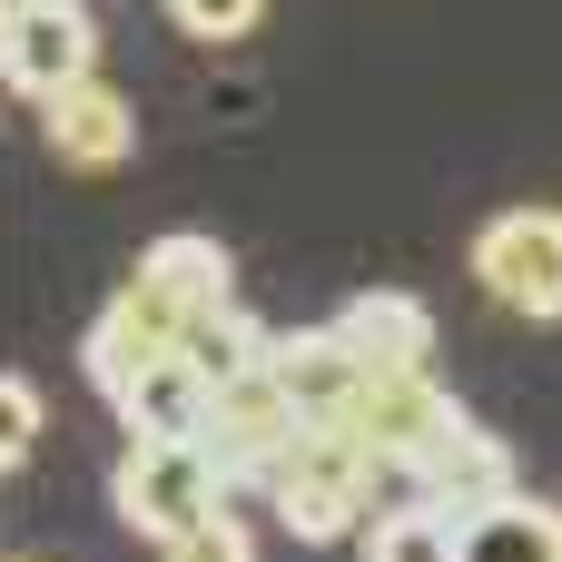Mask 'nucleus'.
I'll return each instance as SVG.
<instances>
[{
    "mask_svg": "<svg viewBox=\"0 0 562 562\" xmlns=\"http://www.w3.org/2000/svg\"><path fill=\"white\" fill-rule=\"evenodd\" d=\"M375 454L346 435V425H306V445L286 454V474L267 484V504H277V524L296 533V543H366V524H375Z\"/></svg>",
    "mask_w": 562,
    "mask_h": 562,
    "instance_id": "nucleus-1",
    "label": "nucleus"
},
{
    "mask_svg": "<svg viewBox=\"0 0 562 562\" xmlns=\"http://www.w3.org/2000/svg\"><path fill=\"white\" fill-rule=\"evenodd\" d=\"M109 504H119L128 533H148V543L168 553V543H188L198 524L227 514V474H217L207 445H128V454L109 464Z\"/></svg>",
    "mask_w": 562,
    "mask_h": 562,
    "instance_id": "nucleus-2",
    "label": "nucleus"
},
{
    "mask_svg": "<svg viewBox=\"0 0 562 562\" xmlns=\"http://www.w3.org/2000/svg\"><path fill=\"white\" fill-rule=\"evenodd\" d=\"M346 435H356L385 474H405V494H415V484H425L454 445H474L484 425H474L435 375H375V385H366V405L346 415Z\"/></svg>",
    "mask_w": 562,
    "mask_h": 562,
    "instance_id": "nucleus-3",
    "label": "nucleus"
},
{
    "mask_svg": "<svg viewBox=\"0 0 562 562\" xmlns=\"http://www.w3.org/2000/svg\"><path fill=\"white\" fill-rule=\"evenodd\" d=\"M474 286L533 326L562 316V207H504L474 237Z\"/></svg>",
    "mask_w": 562,
    "mask_h": 562,
    "instance_id": "nucleus-4",
    "label": "nucleus"
},
{
    "mask_svg": "<svg viewBox=\"0 0 562 562\" xmlns=\"http://www.w3.org/2000/svg\"><path fill=\"white\" fill-rule=\"evenodd\" d=\"M306 445V415L286 405V385L257 366V375H237V385H217V415H207V454H217V474H227V494L237 484H277L286 474V454Z\"/></svg>",
    "mask_w": 562,
    "mask_h": 562,
    "instance_id": "nucleus-5",
    "label": "nucleus"
},
{
    "mask_svg": "<svg viewBox=\"0 0 562 562\" xmlns=\"http://www.w3.org/2000/svg\"><path fill=\"white\" fill-rule=\"evenodd\" d=\"M99 59V30H89V10L79 0H10V20H0V69H10V89L20 99H59V89H79V79H99L89 69Z\"/></svg>",
    "mask_w": 562,
    "mask_h": 562,
    "instance_id": "nucleus-6",
    "label": "nucleus"
},
{
    "mask_svg": "<svg viewBox=\"0 0 562 562\" xmlns=\"http://www.w3.org/2000/svg\"><path fill=\"white\" fill-rule=\"evenodd\" d=\"M168 356H188V326H178V306H168L158 286H138V277H128V286L99 306V326L79 336V366H89V385H99L109 405H119L148 366H168Z\"/></svg>",
    "mask_w": 562,
    "mask_h": 562,
    "instance_id": "nucleus-7",
    "label": "nucleus"
},
{
    "mask_svg": "<svg viewBox=\"0 0 562 562\" xmlns=\"http://www.w3.org/2000/svg\"><path fill=\"white\" fill-rule=\"evenodd\" d=\"M267 375L286 385V405L306 415V425H346L356 405H366V356L336 336V316L326 326H296V336H277V356H267Z\"/></svg>",
    "mask_w": 562,
    "mask_h": 562,
    "instance_id": "nucleus-8",
    "label": "nucleus"
},
{
    "mask_svg": "<svg viewBox=\"0 0 562 562\" xmlns=\"http://www.w3.org/2000/svg\"><path fill=\"white\" fill-rule=\"evenodd\" d=\"M336 336L366 356V375H435V316L405 286H366L336 306Z\"/></svg>",
    "mask_w": 562,
    "mask_h": 562,
    "instance_id": "nucleus-9",
    "label": "nucleus"
},
{
    "mask_svg": "<svg viewBox=\"0 0 562 562\" xmlns=\"http://www.w3.org/2000/svg\"><path fill=\"white\" fill-rule=\"evenodd\" d=\"M40 138H49L59 168H119V158L138 148V119H128V99H119L109 79H79V89H59V99L40 109Z\"/></svg>",
    "mask_w": 562,
    "mask_h": 562,
    "instance_id": "nucleus-10",
    "label": "nucleus"
},
{
    "mask_svg": "<svg viewBox=\"0 0 562 562\" xmlns=\"http://www.w3.org/2000/svg\"><path fill=\"white\" fill-rule=\"evenodd\" d=\"M138 286H158V296L178 306L188 336H198L217 306H237V267H227V247H217V237H188V227L138 247Z\"/></svg>",
    "mask_w": 562,
    "mask_h": 562,
    "instance_id": "nucleus-11",
    "label": "nucleus"
},
{
    "mask_svg": "<svg viewBox=\"0 0 562 562\" xmlns=\"http://www.w3.org/2000/svg\"><path fill=\"white\" fill-rule=\"evenodd\" d=\"M514 494H524V484H514V445H504V435L454 445V454L415 484V504H435L454 533H464V524H484V514H494V504H514Z\"/></svg>",
    "mask_w": 562,
    "mask_h": 562,
    "instance_id": "nucleus-12",
    "label": "nucleus"
},
{
    "mask_svg": "<svg viewBox=\"0 0 562 562\" xmlns=\"http://www.w3.org/2000/svg\"><path fill=\"white\" fill-rule=\"evenodd\" d=\"M464 562H562V504L514 494L484 524H464Z\"/></svg>",
    "mask_w": 562,
    "mask_h": 562,
    "instance_id": "nucleus-13",
    "label": "nucleus"
},
{
    "mask_svg": "<svg viewBox=\"0 0 562 562\" xmlns=\"http://www.w3.org/2000/svg\"><path fill=\"white\" fill-rule=\"evenodd\" d=\"M366 562H464V533L435 514V504H385L375 524H366Z\"/></svg>",
    "mask_w": 562,
    "mask_h": 562,
    "instance_id": "nucleus-14",
    "label": "nucleus"
},
{
    "mask_svg": "<svg viewBox=\"0 0 562 562\" xmlns=\"http://www.w3.org/2000/svg\"><path fill=\"white\" fill-rule=\"evenodd\" d=\"M40 454V385L30 375H0V464L20 474Z\"/></svg>",
    "mask_w": 562,
    "mask_h": 562,
    "instance_id": "nucleus-15",
    "label": "nucleus"
},
{
    "mask_svg": "<svg viewBox=\"0 0 562 562\" xmlns=\"http://www.w3.org/2000/svg\"><path fill=\"white\" fill-rule=\"evenodd\" d=\"M158 562H257V533H247L237 514H217V524H198L188 543H168Z\"/></svg>",
    "mask_w": 562,
    "mask_h": 562,
    "instance_id": "nucleus-16",
    "label": "nucleus"
},
{
    "mask_svg": "<svg viewBox=\"0 0 562 562\" xmlns=\"http://www.w3.org/2000/svg\"><path fill=\"white\" fill-rule=\"evenodd\" d=\"M168 10H178V30H188V40H237L267 0H168Z\"/></svg>",
    "mask_w": 562,
    "mask_h": 562,
    "instance_id": "nucleus-17",
    "label": "nucleus"
},
{
    "mask_svg": "<svg viewBox=\"0 0 562 562\" xmlns=\"http://www.w3.org/2000/svg\"><path fill=\"white\" fill-rule=\"evenodd\" d=\"M10 562H40V553H10Z\"/></svg>",
    "mask_w": 562,
    "mask_h": 562,
    "instance_id": "nucleus-18",
    "label": "nucleus"
}]
</instances>
